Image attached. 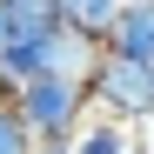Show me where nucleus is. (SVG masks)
I'll return each instance as SVG.
<instances>
[{"label":"nucleus","mask_w":154,"mask_h":154,"mask_svg":"<svg viewBox=\"0 0 154 154\" xmlns=\"http://www.w3.org/2000/svg\"><path fill=\"white\" fill-rule=\"evenodd\" d=\"M147 154H154V147H147Z\"/></svg>","instance_id":"11"},{"label":"nucleus","mask_w":154,"mask_h":154,"mask_svg":"<svg viewBox=\"0 0 154 154\" xmlns=\"http://www.w3.org/2000/svg\"><path fill=\"white\" fill-rule=\"evenodd\" d=\"M54 27H60V0H14V7H7V34L14 40H40V34H54Z\"/></svg>","instance_id":"6"},{"label":"nucleus","mask_w":154,"mask_h":154,"mask_svg":"<svg viewBox=\"0 0 154 154\" xmlns=\"http://www.w3.org/2000/svg\"><path fill=\"white\" fill-rule=\"evenodd\" d=\"M34 154H74V141H40Z\"/></svg>","instance_id":"8"},{"label":"nucleus","mask_w":154,"mask_h":154,"mask_svg":"<svg viewBox=\"0 0 154 154\" xmlns=\"http://www.w3.org/2000/svg\"><path fill=\"white\" fill-rule=\"evenodd\" d=\"M0 7H14V0H0Z\"/></svg>","instance_id":"10"},{"label":"nucleus","mask_w":154,"mask_h":154,"mask_svg":"<svg viewBox=\"0 0 154 154\" xmlns=\"http://www.w3.org/2000/svg\"><path fill=\"white\" fill-rule=\"evenodd\" d=\"M107 54H127V60H147L154 67V0H127L114 34H107Z\"/></svg>","instance_id":"3"},{"label":"nucleus","mask_w":154,"mask_h":154,"mask_svg":"<svg viewBox=\"0 0 154 154\" xmlns=\"http://www.w3.org/2000/svg\"><path fill=\"white\" fill-rule=\"evenodd\" d=\"M87 87H94V107L100 114H121V121H134V127L154 121V67L147 60L100 54V67L87 74Z\"/></svg>","instance_id":"2"},{"label":"nucleus","mask_w":154,"mask_h":154,"mask_svg":"<svg viewBox=\"0 0 154 154\" xmlns=\"http://www.w3.org/2000/svg\"><path fill=\"white\" fill-rule=\"evenodd\" d=\"M14 114L27 121L34 141H74L87 127V114H94V87L74 81V74H34L14 94Z\"/></svg>","instance_id":"1"},{"label":"nucleus","mask_w":154,"mask_h":154,"mask_svg":"<svg viewBox=\"0 0 154 154\" xmlns=\"http://www.w3.org/2000/svg\"><path fill=\"white\" fill-rule=\"evenodd\" d=\"M34 147H40V141L27 134V121H20L7 100H0V154H34Z\"/></svg>","instance_id":"7"},{"label":"nucleus","mask_w":154,"mask_h":154,"mask_svg":"<svg viewBox=\"0 0 154 154\" xmlns=\"http://www.w3.org/2000/svg\"><path fill=\"white\" fill-rule=\"evenodd\" d=\"M121 7H127V0H60V27H74V34H94L100 47H107V34H114Z\"/></svg>","instance_id":"5"},{"label":"nucleus","mask_w":154,"mask_h":154,"mask_svg":"<svg viewBox=\"0 0 154 154\" xmlns=\"http://www.w3.org/2000/svg\"><path fill=\"white\" fill-rule=\"evenodd\" d=\"M74 154H147L141 134H134V121H121V114H87V127L74 134Z\"/></svg>","instance_id":"4"},{"label":"nucleus","mask_w":154,"mask_h":154,"mask_svg":"<svg viewBox=\"0 0 154 154\" xmlns=\"http://www.w3.org/2000/svg\"><path fill=\"white\" fill-rule=\"evenodd\" d=\"M7 40H14V34H7V7H0V54H7Z\"/></svg>","instance_id":"9"}]
</instances>
